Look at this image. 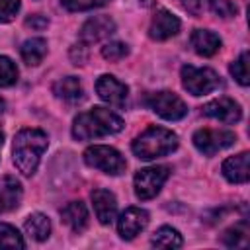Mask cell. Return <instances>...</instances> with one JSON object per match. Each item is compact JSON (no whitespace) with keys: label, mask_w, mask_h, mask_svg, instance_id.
Segmentation results:
<instances>
[{"label":"cell","mask_w":250,"mask_h":250,"mask_svg":"<svg viewBox=\"0 0 250 250\" xmlns=\"http://www.w3.org/2000/svg\"><path fill=\"white\" fill-rule=\"evenodd\" d=\"M123 129V119L105 107H92L88 111L78 113L72 125V137L76 141H90L98 137H105Z\"/></svg>","instance_id":"cell-1"},{"label":"cell","mask_w":250,"mask_h":250,"mask_svg":"<svg viewBox=\"0 0 250 250\" xmlns=\"http://www.w3.org/2000/svg\"><path fill=\"white\" fill-rule=\"evenodd\" d=\"M49 145L47 133L41 129H21L14 139V164L23 176L37 170L39 158Z\"/></svg>","instance_id":"cell-2"},{"label":"cell","mask_w":250,"mask_h":250,"mask_svg":"<svg viewBox=\"0 0 250 250\" xmlns=\"http://www.w3.org/2000/svg\"><path fill=\"white\" fill-rule=\"evenodd\" d=\"M133 152L141 160H154L166 156L178 148V137L166 127L150 125L145 133H141L133 141Z\"/></svg>","instance_id":"cell-3"},{"label":"cell","mask_w":250,"mask_h":250,"mask_svg":"<svg viewBox=\"0 0 250 250\" xmlns=\"http://www.w3.org/2000/svg\"><path fill=\"white\" fill-rule=\"evenodd\" d=\"M84 162L92 168H98L105 174L117 176L123 174L127 168L125 158L121 156L119 150H115L113 146H105V145H94L90 148L84 150Z\"/></svg>","instance_id":"cell-4"},{"label":"cell","mask_w":250,"mask_h":250,"mask_svg":"<svg viewBox=\"0 0 250 250\" xmlns=\"http://www.w3.org/2000/svg\"><path fill=\"white\" fill-rule=\"evenodd\" d=\"M145 104L154 113H158L162 119H168V121H178L188 113V105L184 104V100L174 92H166V90L148 94L145 98Z\"/></svg>","instance_id":"cell-5"},{"label":"cell","mask_w":250,"mask_h":250,"mask_svg":"<svg viewBox=\"0 0 250 250\" xmlns=\"http://www.w3.org/2000/svg\"><path fill=\"white\" fill-rule=\"evenodd\" d=\"M219 76L211 68H197L191 64L182 66V84L193 96H203L219 86Z\"/></svg>","instance_id":"cell-6"},{"label":"cell","mask_w":250,"mask_h":250,"mask_svg":"<svg viewBox=\"0 0 250 250\" xmlns=\"http://www.w3.org/2000/svg\"><path fill=\"white\" fill-rule=\"evenodd\" d=\"M170 176V168L168 166H150V168H143L135 174V193L139 199H152L162 184L168 180Z\"/></svg>","instance_id":"cell-7"},{"label":"cell","mask_w":250,"mask_h":250,"mask_svg":"<svg viewBox=\"0 0 250 250\" xmlns=\"http://www.w3.org/2000/svg\"><path fill=\"white\" fill-rule=\"evenodd\" d=\"M236 141L232 131H217V129H199L193 133V145L205 156H213L215 152L230 146Z\"/></svg>","instance_id":"cell-8"},{"label":"cell","mask_w":250,"mask_h":250,"mask_svg":"<svg viewBox=\"0 0 250 250\" xmlns=\"http://www.w3.org/2000/svg\"><path fill=\"white\" fill-rule=\"evenodd\" d=\"M96 92H98V96H100L105 104H109V105H113V107H123V105H125V100H127L129 88H127L123 82H119L115 76L104 74V76H100L98 82H96Z\"/></svg>","instance_id":"cell-9"},{"label":"cell","mask_w":250,"mask_h":250,"mask_svg":"<svg viewBox=\"0 0 250 250\" xmlns=\"http://www.w3.org/2000/svg\"><path fill=\"white\" fill-rule=\"evenodd\" d=\"M146 225H148V213L145 209H139V207H129V209H125L121 213V217L117 221V230H119L121 238L131 240Z\"/></svg>","instance_id":"cell-10"},{"label":"cell","mask_w":250,"mask_h":250,"mask_svg":"<svg viewBox=\"0 0 250 250\" xmlns=\"http://www.w3.org/2000/svg\"><path fill=\"white\" fill-rule=\"evenodd\" d=\"M201 113L207 115V117L219 119L223 123H236L242 117L240 105L230 98H219V100H213V102L205 104L201 107Z\"/></svg>","instance_id":"cell-11"},{"label":"cell","mask_w":250,"mask_h":250,"mask_svg":"<svg viewBox=\"0 0 250 250\" xmlns=\"http://www.w3.org/2000/svg\"><path fill=\"white\" fill-rule=\"evenodd\" d=\"M113 31H115V21L109 16H94V18H90L82 25V29H80V41L84 45H90V43H96L100 39L109 37Z\"/></svg>","instance_id":"cell-12"},{"label":"cell","mask_w":250,"mask_h":250,"mask_svg":"<svg viewBox=\"0 0 250 250\" xmlns=\"http://www.w3.org/2000/svg\"><path fill=\"white\" fill-rule=\"evenodd\" d=\"M180 31V20L168 12V10H158L154 16H152V21H150V27H148V35L156 41H164V39H170L172 35H176Z\"/></svg>","instance_id":"cell-13"},{"label":"cell","mask_w":250,"mask_h":250,"mask_svg":"<svg viewBox=\"0 0 250 250\" xmlns=\"http://www.w3.org/2000/svg\"><path fill=\"white\" fill-rule=\"evenodd\" d=\"M92 205L96 211V217L102 225H109L115 219L117 213V199L107 189H94L92 191Z\"/></svg>","instance_id":"cell-14"},{"label":"cell","mask_w":250,"mask_h":250,"mask_svg":"<svg viewBox=\"0 0 250 250\" xmlns=\"http://www.w3.org/2000/svg\"><path fill=\"white\" fill-rule=\"evenodd\" d=\"M223 174L232 184H246L248 182V152H240L230 156L223 162Z\"/></svg>","instance_id":"cell-15"},{"label":"cell","mask_w":250,"mask_h":250,"mask_svg":"<svg viewBox=\"0 0 250 250\" xmlns=\"http://www.w3.org/2000/svg\"><path fill=\"white\" fill-rule=\"evenodd\" d=\"M21 184L14 176H4L0 180V213H6L20 205Z\"/></svg>","instance_id":"cell-16"},{"label":"cell","mask_w":250,"mask_h":250,"mask_svg":"<svg viewBox=\"0 0 250 250\" xmlns=\"http://www.w3.org/2000/svg\"><path fill=\"white\" fill-rule=\"evenodd\" d=\"M61 217L62 221L74 230V232H82L88 227V211L86 205L82 201H70L61 209Z\"/></svg>","instance_id":"cell-17"},{"label":"cell","mask_w":250,"mask_h":250,"mask_svg":"<svg viewBox=\"0 0 250 250\" xmlns=\"http://www.w3.org/2000/svg\"><path fill=\"white\" fill-rule=\"evenodd\" d=\"M191 47L197 55H203V57H211L219 51L221 47V39L217 33L209 31V29H195L191 33Z\"/></svg>","instance_id":"cell-18"},{"label":"cell","mask_w":250,"mask_h":250,"mask_svg":"<svg viewBox=\"0 0 250 250\" xmlns=\"http://www.w3.org/2000/svg\"><path fill=\"white\" fill-rule=\"evenodd\" d=\"M53 94L68 104H76L78 100H82V86L80 80L76 76H64L61 80H57L53 84Z\"/></svg>","instance_id":"cell-19"},{"label":"cell","mask_w":250,"mask_h":250,"mask_svg":"<svg viewBox=\"0 0 250 250\" xmlns=\"http://www.w3.org/2000/svg\"><path fill=\"white\" fill-rule=\"evenodd\" d=\"M23 229H25V232H27L33 240L41 242V240H47V238H49L51 223H49V219H47L43 213H33V215H29V217L25 219Z\"/></svg>","instance_id":"cell-20"},{"label":"cell","mask_w":250,"mask_h":250,"mask_svg":"<svg viewBox=\"0 0 250 250\" xmlns=\"http://www.w3.org/2000/svg\"><path fill=\"white\" fill-rule=\"evenodd\" d=\"M20 53H21V59L27 64H39L43 61V57L47 55V41L41 39V37L27 39V41H23Z\"/></svg>","instance_id":"cell-21"},{"label":"cell","mask_w":250,"mask_h":250,"mask_svg":"<svg viewBox=\"0 0 250 250\" xmlns=\"http://www.w3.org/2000/svg\"><path fill=\"white\" fill-rule=\"evenodd\" d=\"M150 244L156 246V248H180L184 244V240H182V234L176 229H172V227H160L152 234Z\"/></svg>","instance_id":"cell-22"},{"label":"cell","mask_w":250,"mask_h":250,"mask_svg":"<svg viewBox=\"0 0 250 250\" xmlns=\"http://www.w3.org/2000/svg\"><path fill=\"white\" fill-rule=\"evenodd\" d=\"M248 236H250L248 223L240 221L234 227H230L229 230H225L223 242H225V246H230V248H244V246H248Z\"/></svg>","instance_id":"cell-23"},{"label":"cell","mask_w":250,"mask_h":250,"mask_svg":"<svg viewBox=\"0 0 250 250\" xmlns=\"http://www.w3.org/2000/svg\"><path fill=\"white\" fill-rule=\"evenodd\" d=\"M0 248H23V238L12 225L0 223Z\"/></svg>","instance_id":"cell-24"},{"label":"cell","mask_w":250,"mask_h":250,"mask_svg":"<svg viewBox=\"0 0 250 250\" xmlns=\"http://www.w3.org/2000/svg\"><path fill=\"white\" fill-rule=\"evenodd\" d=\"M230 74L236 78L238 84L242 86H248L250 78H248V53H240V57L230 64Z\"/></svg>","instance_id":"cell-25"},{"label":"cell","mask_w":250,"mask_h":250,"mask_svg":"<svg viewBox=\"0 0 250 250\" xmlns=\"http://www.w3.org/2000/svg\"><path fill=\"white\" fill-rule=\"evenodd\" d=\"M18 80V68L8 57H0V88L12 86Z\"/></svg>","instance_id":"cell-26"},{"label":"cell","mask_w":250,"mask_h":250,"mask_svg":"<svg viewBox=\"0 0 250 250\" xmlns=\"http://www.w3.org/2000/svg\"><path fill=\"white\" fill-rule=\"evenodd\" d=\"M211 12L219 18H232L238 14V8L232 0H207Z\"/></svg>","instance_id":"cell-27"},{"label":"cell","mask_w":250,"mask_h":250,"mask_svg":"<svg viewBox=\"0 0 250 250\" xmlns=\"http://www.w3.org/2000/svg\"><path fill=\"white\" fill-rule=\"evenodd\" d=\"M127 53H129L127 45H125V43H119V41H111V43H105V45L102 47V57H104L105 61H111V62L121 61Z\"/></svg>","instance_id":"cell-28"},{"label":"cell","mask_w":250,"mask_h":250,"mask_svg":"<svg viewBox=\"0 0 250 250\" xmlns=\"http://www.w3.org/2000/svg\"><path fill=\"white\" fill-rule=\"evenodd\" d=\"M109 0H61V4L68 10V12H84V10H92V8H100L104 4H107Z\"/></svg>","instance_id":"cell-29"},{"label":"cell","mask_w":250,"mask_h":250,"mask_svg":"<svg viewBox=\"0 0 250 250\" xmlns=\"http://www.w3.org/2000/svg\"><path fill=\"white\" fill-rule=\"evenodd\" d=\"M20 10V0H0V21H10Z\"/></svg>","instance_id":"cell-30"},{"label":"cell","mask_w":250,"mask_h":250,"mask_svg":"<svg viewBox=\"0 0 250 250\" xmlns=\"http://www.w3.org/2000/svg\"><path fill=\"white\" fill-rule=\"evenodd\" d=\"M25 25L31 27V29H35V31H41V29H45L49 25V20L45 16H41V14H35V16H31V18L25 20Z\"/></svg>","instance_id":"cell-31"},{"label":"cell","mask_w":250,"mask_h":250,"mask_svg":"<svg viewBox=\"0 0 250 250\" xmlns=\"http://www.w3.org/2000/svg\"><path fill=\"white\" fill-rule=\"evenodd\" d=\"M86 45L84 43H80V45H74L72 49H70V59H72V62L74 64H82L84 61H86Z\"/></svg>","instance_id":"cell-32"},{"label":"cell","mask_w":250,"mask_h":250,"mask_svg":"<svg viewBox=\"0 0 250 250\" xmlns=\"http://www.w3.org/2000/svg\"><path fill=\"white\" fill-rule=\"evenodd\" d=\"M178 2H180L182 8L188 10L189 14L199 16V12H201V0H178Z\"/></svg>","instance_id":"cell-33"},{"label":"cell","mask_w":250,"mask_h":250,"mask_svg":"<svg viewBox=\"0 0 250 250\" xmlns=\"http://www.w3.org/2000/svg\"><path fill=\"white\" fill-rule=\"evenodd\" d=\"M2 145H4V131H2V127H0V150H2Z\"/></svg>","instance_id":"cell-34"},{"label":"cell","mask_w":250,"mask_h":250,"mask_svg":"<svg viewBox=\"0 0 250 250\" xmlns=\"http://www.w3.org/2000/svg\"><path fill=\"white\" fill-rule=\"evenodd\" d=\"M2 111H4V100L0 98V113H2Z\"/></svg>","instance_id":"cell-35"}]
</instances>
